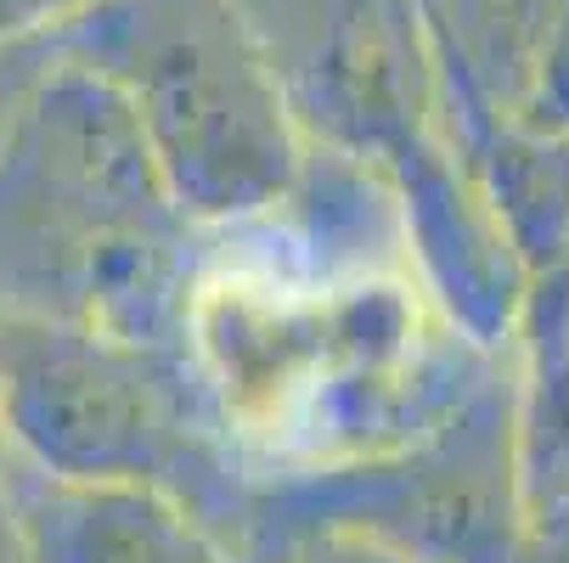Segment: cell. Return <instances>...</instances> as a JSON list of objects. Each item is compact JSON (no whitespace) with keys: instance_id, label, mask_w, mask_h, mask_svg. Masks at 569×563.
I'll use <instances>...</instances> for the list:
<instances>
[{"instance_id":"cell-1","label":"cell","mask_w":569,"mask_h":563,"mask_svg":"<svg viewBox=\"0 0 569 563\" xmlns=\"http://www.w3.org/2000/svg\"><path fill=\"white\" fill-rule=\"evenodd\" d=\"M192 339L237 440L299 468L412 434L435 366L412 282L288 254L220 260L192 293Z\"/></svg>"},{"instance_id":"cell-2","label":"cell","mask_w":569,"mask_h":563,"mask_svg":"<svg viewBox=\"0 0 569 563\" xmlns=\"http://www.w3.org/2000/svg\"><path fill=\"white\" fill-rule=\"evenodd\" d=\"M57 7H68V0H0V18H40Z\"/></svg>"}]
</instances>
